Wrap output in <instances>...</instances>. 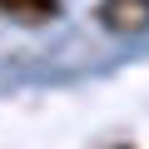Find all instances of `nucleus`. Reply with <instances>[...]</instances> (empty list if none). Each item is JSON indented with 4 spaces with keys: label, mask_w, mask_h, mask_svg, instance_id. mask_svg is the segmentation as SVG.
<instances>
[{
    "label": "nucleus",
    "mask_w": 149,
    "mask_h": 149,
    "mask_svg": "<svg viewBox=\"0 0 149 149\" xmlns=\"http://www.w3.org/2000/svg\"><path fill=\"white\" fill-rule=\"evenodd\" d=\"M95 25L104 35H119V40L149 35V0H100L95 5Z\"/></svg>",
    "instance_id": "nucleus-1"
},
{
    "label": "nucleus",
    "mask_w": 149,
    "mask_h": 149,
    "mask_svg": "<svg viewBox=\"0 0 149 149\" xmlns=\"http://www.w3.org/2000/svg\"><path fill=\"white\" fill-rule=\"evenodd\" d=\"M0 15H5L10 25L40 30V25H55L65 15V0H0Z\"/></svg>",
    "instance_id": "nucleus-2"
}]
</instances>
